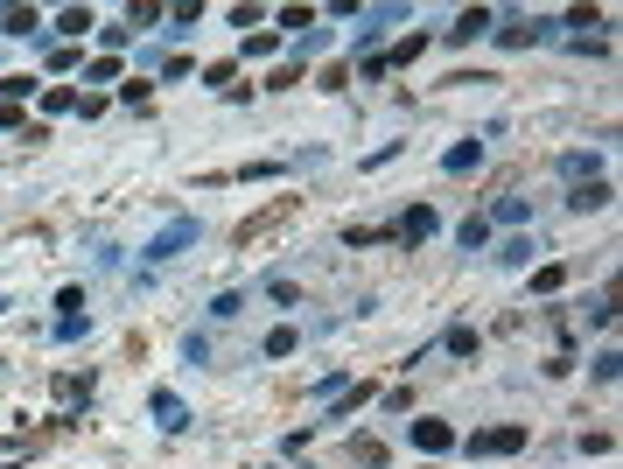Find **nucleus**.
<instances>
[{"label": "nucleus", "mask_w": 623, "mask_h": 469, "mask_svg": "<svg viewBox=\"0 0 623 469\" xmlns=\"http://www.w3.org/2000/svg\"><path fill=\"white\" fill-rule=\"evenodd\" d=\"M497 28V43H504V50H532V43H546V35H553V22H546V14H504V22H491Z\"/></svg>", "instance_id": "1"}, {"label": "nucleus", "mask_w": 623, "mask_h": 469, "mask_svg": "<svg viewBox=\"0 0 623 469\" xmlns=\"http://www.w3.org/2000/svg\"><path fill=\"white\" fill-rule=\"evenodd\" d=\"M435 232H442L435 204H407V210H399V225H392V238H399V245H427Z\"/></svg>", "instance_id": "2"}, {"label": "nucleus", "mask_w": 623, "mask_h": 469, "mask_svg": "<svg viewBox=\"0 0 623 469\" xmlns=\"http://www.w3.org/2000/svg\"><path fill=\"white\" fill-rule=\"evenodd\" d=\"M182 245H196V217H176V225H168L161 238H148V245H140V260L161 266V260H176Z\"/></svg>", "instance_id": "3"}, {"label": "nucleus", "mask_w": 623, "mask_h": 469, "mask_svg": "<svg viewBox=\"0 0 623 469\" xmlns=\"http://www.w3.org/2000/svg\"><path fill=\"white\" fill-rule=\"evenodd\" d=\"M463 448H469V455H519V448H525V427H519V420H512V427H476Z\"/></svg>", "instance_id": "4"}, {"label": "nucleus", "mask_w": 623, "mask_h": 469, "mask_svg": "<svg viewBox=\"0 0 623 469\" xmlns=\"http://www.w3.org/2000/svg\"><path fill=\"white\" fill-rule=\"evenodd\" d=\"M414 448L420 455H448L455 448V427L448 420H414Z\"/></svg>", "instance_id": "5"}, {"label": "nucleus", "mask_w": 623, "mask_h": 469, "mask_svg": "<svg viewBox=\"0 0 623 469\" xmlns=\"http://www.w3.org/2000/svg\"><path fill=\"white\" fill-rule=\"evenodd\" d=\"M609 204H617V189L602 183V176H596V183H574V189H568V210H581V217H589V210H609Z\"/></svg>", "instance_id": "6"}, {"label": "nucleus", "mask_w": 623, "mask_h": 469, "mask_svg": "<svg viewBox=\"0 0 623 469\" xmlns=\"http://www.w3.org/2000/svg\"><path fill=\"white\" fill-rule=\"evenodd\" d=\"M491 7H463V14H455V28H448V43H476V35H491Z\"/></svg>", "instance_id": "7"}, {"label": "nucleus", "mask_w": 623, "mask_h": 469, "mask_svg": "<svg viewBox=\"0 0 623 469\" xmlns=\"http://www.w3.org/2000/svg\"><path fill=\"white\" fill-rule=\"evenodd\" d=\"M469 168H484V140H455L442 155V176H469Z\"/></svg>", "instance_id": "8"}, {"label": "nucleus", "mask_w": 623, "mask_h": 469, "mask_svg": "<svg viewBox=\"0 0 623 469\" xmlns=\"http://www.w3.org/2000/svg\"><path fill=\"white\" fill-rule=\"evenodd\" d=\"M148 407H155V420H161V427H168V435H182V427H189V407H182V399H176V392H168V386H161L155 399H148Z\"/></svg>", "instance_id": "9"}, {"label": "nucleus", "mask_w": 623, "mask_h": 469, "mask_svg": "<svg viewBox=\"0 0 623 469\" xmlns=\"http://www.w3.org/2000/svg\"><path fill=\"white\" fill-rule=\"evenodd\" d=\"M91 7H63V14H56V35H63V50H71V43H84V35H91Z\"/></svg>", "instance_id": "10"}, {"label": "nucleus", "mask_w": 623, "mask_h": 469, "mask_svg": "<svg viewBox=\"0 0 623 469\" xmlns=\"http://www.w3.org/2000/svg\"><path fill=\"white\" fill-rule=\"evenodd\" d=\"M35 28H43L35 7H0V35H35Z\"/></svg>", "instance_id": "11"}, {"label": "nucleus", "mask_w": 623, "mask_h": 469, "mask_svg": "<svg viewBox=\"0 0 623 469\" xmlns=\"http://www.w3.org/2000/svg\"><path fill=\"white\" fill-rule=\"evenodd\" d=\"M561 176H568V183H596V176H602V161L574 148V155H561Z\"/></svg>", "instance_id": "12"}, {"label": "nucleus", "mask_w": 623, "mask_h": 469, "mask_svg": "<svg viewBox=\"0 0 623 469\" xmlns=\"http://www.w3.org/2000/svg\"><path fill=\"white\" fill-rule=\"evenodd\" d=\"M260 350H266V358H294V350H302V330H294V322H281V330H266Z\"/></svg>", "instance_id": "13"}, {"label": "nucleus", "mask_w": 623, "mask_h": 469, "mask_svg": "<svg viewBox=\"0 0 623 469\" xmlns=\"http://www.w3.org/2000/svg\"><path fill=\"white\" fill-rule=\"evenodd\" d=\"M350 463H358V469H386V442L358 435V442H350Z\"/></svg>", "instance_id": "14"}, {"label": "nucleus", "mask_w": 623, "mask_h": 469, "mask_svg": "<svg viewBox=\"0 0 623 469\" xmlns=\"http://www.w3.org/2000/svg\"><path fill=\"white\" fill-rule=\"evenodd\" d=\"M455 238H463L469 253H484V245H491V217H463V225H455Z\"/></svg>", "instance_id": "15"}, {"label": "nucleus", "mask_w": 623, "mask_h": 469, "mask_svg": "<svg viewBox=\"0 0 623 469\" xmlns=\"http://www.w3.org/2000/svg\"><path fill=\"white\" fill-rule=\"evenodd\" d=\"M448 358H476V343H484V337H476V330H469V322H455V330H448Z\"/></svg>", "instance_id": "16"}, {"label": "nucleus", "mask_w": 623, "mask_h": 469, "mask_svg": "<svg viewBox=\"0 0 623 469\" xmlns=\"http://www.w3.org/2000/svg\"><path fill=\"white\" fill-rule=\"evenodd\" d=\"M84 84H120V56H91L84 63Z\"/></svg>", "instance_id": "17"}, {"label": "nucleus", "mask_w": 623, "mask_h": 469, "mask_svg": "<svg viewBox=\"0 0 623 469\" xmlns=\"http://www.w3.org/2000/svg\"><path fill=\"white\" fill-rule=\"evenodd\" d=\"M56 399H91V371H63L56 378Z\"/></svg>", "instance_id": "18"}, {"label": "nucleus", "mask_w": 623, "mask_h": 469, "mask_svg": "<svg viewBox=\"0 0 623 469\" xmlns=\"http://www.w3.org/2000/svg\"><path fill=\"white\" fill-rule=\"evenodd\" d=\"M281 28L287 35H315V7H281Z\"/></svg>", "instance_id": "19"}, {"label": "nucleus", "mask_w": 623, "mask_h": 469, "mask_svg": "<svg viewBox=\"0 0 623 469\" xmlns=\"http://www.w3.org/2000/svg\"><path fill=\"white\" fill-rule=\"evenodd\" d=\"M28 91H35V78H28V71H14V78H0V105H22Z\"/></svg>", "instance_id": "20"}, {"label": "nucleus", "mask_w": 623, "mask_h": 469, "mask_svg": "<svg viewBox=\"0 0 623 469\" xmlns=\"http://www.w3.org/2000/svg\"><path fill=\"white\" fill-rule=\"evenodd\" d=\"M266 302H281V309H302V287H294V281H281V273H273V281H266Z\"/></svg>", "instance_id": "21"}, {"label": "nucleus", "mask_w": 623, "mask_h": 469, "mask_svg": "<svg viewBox=\"0 0 623 469\" xmlns=\"http://www.w3.org/2000/svg\"><path fill=\"white\" fill-rule=\"evenodd\" d=\"M273 50H281V35H266V28H253V35H245V50H238V56L253 63V56H273Z\"/></svg>", "instance_id": "22"}, {"label": "nucleus", "mask_w": 623, "mask_h": 469, "mask_svg": "<svg viewBox=\"0 0 623 469\" xmlns=\"http://www.w3.org/2000/svg\"><path fill=\"white\" fill-rule=\"evenodd\" d=\"M561 287H568V266H540L532 273V294H561Z\"/></svg>", "instance_id": "23"}, {"label": "nucleus", "mask_w": 623, "mask_h": 469, "mask_svg": "<svg viewBox=\"0 0 623 469\" xmlns=\"http://www.w3.org/2000/svg\"><path fill=\"white\" fill-rule=\"evenodd\" d=\"M148 99H155L148 78H127V84H120V105H133V112H148Z\"/></svg>", "instance_id": "24"}, {"label": "nucleus", "mask_w": 623, "mask_h": 469, "mask_svg": "<svg viewBox=\"0 0 623 469\" xmlns=\"http://www.w3.org/2000/svg\"><path fill=\"white\" fill-rule=\"evenodd\" d=\"M71 105H78V91H71V84H50V91H43V112H71Z\"/></svg>", "instance_id": "25"}, {"label": "nucleus", "mask_w": 623, "mask_h": 469, "mask_svg": "<svg viewBox=\"0 0 623 469\" xmlns=\"http://www.w3.org/2000/svg\"><path fill=\"white\" fill-rule=\"evenodd\" d=\"M491 217H497V225H525V217H532V210H525V196H504V204H497Z\"/></svg>", "instance_id": "26"}, {"label": "nucleus", "mask_w": 623, "mask_h": 469, "mask_svg": "<svg viewBox=\"0 0 623 469\" xmlns=\"http://www.w3.org/2000/svg\"><path fill=\"white\" fill-rule=\"evenodd\" d=\"M420 50H427V43H420V35H407V43H392V50H386V71H392V63H414Z\"/></svg>", "instance_id": "27"}, {"label": "nucleus", "mask_w": 623, "mask_h": 469, "mask_svg": "<svg viewBox=\"0 0 623 469\" xmlns=\"http://www.w3.org/2000/svg\"><path fill=\"white\" fill-rule=\"evenodd\" d=\"M497 260H504V266H525V260H532V238H504V253H497Z\"/></svg>", "instance_id": "28"}, {"label": "nucleus", "mask_w": 623, "mask_h": 469, "mask_svg": "<svg viewBox=\"0 0 623 469\" xmlns=\"http://www.w3.org/2000/svg\"><path fill=\"white\" fill-rule=\"evenodd\" d=\"M127 22H133V28H155V22H161V7H155V0H133Z\"/></svg>", "instance_id": "29"}, {"label": "nucleus", "mask_w": 623, "mask_h": 469, "mask_svg": "<svg viewBox=\"0 0 623 469\" xmlns=\"http://www.w3.org/2000/svg\"><path fill=\"white\" fill-rule=\"evenodd\" d=\"M168 22H176V28H196V22H204V0H189V7H168Z\"/></svg>", "instance_id": "30"}, {"label": "nucleus", "mask_w": 623, "mask_h": 469, "mask_svg": "<svg viewBox=\"0 0 623 469\" xmlns=\"http://www.w3.org/2000/svg\"><path fill=\"white\" fill-rule=\"evenodd\" d=\"M0 133H28V112H22V105H0Z\"/></svg>", "instance_id": "31"}, {"label": "nucleus", "mask_w": 623, "mask_h": 469, "mask_svg": "<svg viewBox=\"0 0 623 469\" xmlns=\"http://www.w3.org/2000/svg\"><path fill=\"white\" fill-rule=\"evenodd\" d=\"M287 84H302V56H287L281 71H273V91H287Z\"/></svg>", "instance_id": "32"}, {"label": "nucleus", "mask_w": 623, "mask_h": 469, "mask_svg": "<svg viewBox=\"0 0 623 469\" xmlns=\"http://www.w3.org/2000/svg\"><path fill=\"white\" fill-rule=\"evenodd\" d=\"M617 371H623V358H617V350H602V358H596V378H602V386H617Z\"/></svg>", "instance_id": "33"}]
</instances>
